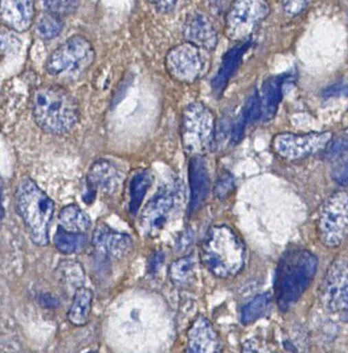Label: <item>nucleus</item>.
I'll return each mask as SVG.
<instances>
[{"instance_id": "f257e3e1", "label": "nucleus", "mask_w": 348, "mask_h": 353, "mask_svg": "<svg viewBox=\"0 0 348 353\" xmlns=\"http://www.w3.org/2000/svg\"><path fill=\"white\" fill-rule=\"evenodd\" d=\"M318 261L311 252L303 248L286 251L278 263L274 279V294L282 312L297 303L310 286Z\"/></svg>"}, {"instance_id": "423d86ee", "label": "nucleus", "mask_w": 348, "mask_h": 353, "mask_svg": "<svg viewBox=\"0 0 348 353\" xmlns=\"http://www.w3.org/2000/svg\"><path fill=\"white\" fill-rule=\"evenodd\" d=\"M215 117L202 103H193L183 112L182 139L187 152L193 157L208 150L214 139Z\"/></svg>"}, {"instance_id": "20e7f679", "label": "nucleus", "mask_w": 348, "mask_h": 353, "mask_svg": "<svg viewBox=\"0 0 348 353\" xmlns=\"http://www.w3.org/2000/svg\"><path fill=\"white\" fill-rule=\"evenodd\" d=\"M15 203L17 212L28 227L32 241L38 245H47L50 227L55 211L54 201L34 180L25 178L17 186Z\"/></svg>"}, {"instance_id": "393cba45", "label": "nucleus", "mask_w": 348, "mask_h": 353, "mask_svg": "<svg viewBox=\"0 0 348 353\" xmlns=\"http://www.w3.org/2000/svg\"><path fill=\"white\" fill-rule=\"evenodd\" d=\"M196 272V261L191 256L181 258L172 263L170 268V279L175 286L184 287L193 282Z\"/></svg>"}, {"instance_id": "4c0bfd02", "label": "nucleus", "mask_w": 348, "mask_h": 353, "mask_svg": "<svg viewBox=\"0 0 348 353\" xmlns=\"http://www.w3.org/2000/svg\"><path fill=\"white\" fill-rule=\"evenodd\" d=\"M88 353H98V352H96V351H90V352H88Z\"/></svg>"}, {"instance_id": "b1692460", "label": "nucleus", "mask_w": 348, "mask_h": 353, "mask_svg": "<svg viewBox=\"0 0 348 353\" xmlns=\"http://www.w3.org/2000/svg\"><path fill=\"white\" fill-rule=\"evenodd\" d=\"M272 296L270 294H263L255 296L241 310V323L243 325H250L257 320L264 317L268 313L270 306H272Z\"/></svg>"}, {"instance_id": "72a5a7b5", "label": "nucleus", "mask_w": 348, "mask_h": 353, "mask_svg": "<svg viewBox=\"0 0 348 353\" xmlns=\"http://www.w3.org/2000/svg\"><path fill=\"white\" fill-rule=\"evenodd\" d=\"M164 261H165V256H164L162 252H157V253L154 254L150 259L151 272L154 273L158 271V269L164 263Z\"/></svg>"}, {"instance_id": "9d476101", "label": "nucleus", "mask_w": 348, "mask_h": 353, "mask_svg": "<svg viewBox=\"0 0 348 353\" xmlns=\"http://www.w3.org/2000/svg\"><path fill=\"white\" fill-rule=\"evenodd\" d=\"M320 298L324 307L331 313L347 310V265L336 261L330 265L320 284Z\"/></svg>"}, {"instance_id": "c85d7f7f", "label": "nucleus", "mask_w": 348, "mask_h": 353, "mask_svg": "<svg viewBox=\"0 0 348 353\" xmlns=\"http://www.w3.org/2000/svg\"><path fill=\"white\" fill-rule=\"evenodd\" d=\"M43 5L48 12L61 17L73 12L78 8L79 3L77 1H44Z\"/></svg>"}, {"instance_id": "2eb2a0df", "label": "nucleus", "mask_w": 348, "mask_h": 353, "mask_svg": "<svg viewBox=\"0 0 348 353\" xmlns=\"http://www.w3.org/2000/svg\"><path fill=\"white\" fill-rule=\"evenodd\" d=\"M186 353H220L217 333L206 318H197L189 329Z\"/></svg>"}, {"instance_id": "a211bd4d", "label": "nucleus", "mask_w": 348, "mask_h": 353, "mask_svg": "<svg viewBox=\"0 0 348 353\" xmlns=\"http://www.w3.org/2000/svg\"><path fill=\"white\" fill-rule=\"evenodd\" d=\"M184 36L188 43L212 50L217 43V34L212 23L204 15L195 13L187 19Z\"/></svg>"}, {"instance_id": "dca6fc26", "label": "nucleus", "mask_w": 348, "mask_h": 353, "mask_svg": "<svg viewBox=\"0 0 348 353\" xmlns=\"http://www.w3.org/2000/svg\"><path fill=\"white\" fill-rule=\"evenodd\" d=\"M94 243L98 251L115 258L124 257L133 248V241L129 234L116 232L105 224L96 227Z\"/></svg>"}, {"instance_id": "4468645a", "label": "nucleus", "mask_w": 348, "mask_h": 353, "mask_svg": "<svg viewBox=\"0 0 348 353\" xmlns=\"http://www.w3.org/2000/svg\"><path fill=\"white\" fill-rule=\"evenodd\" d=\"M122 181L123 174L119 168L109 161H96L87 174V182L92 194L102 192L111 195L120 189Z\"/></svg>"}, {"instance_id": "6e6552de", "label": "nucleus", "mask_w": 348, "mask_h": 353, "mask_svg": "<svg viewBox=\"0 0 348 353\" xmlns=\"http://www.w3.org/2000/svg\"><path fill=\"white\" fill-rule=\"evenodd\" d=\"M331 137L330 132H314L305 135L279 134L272 141V147L276 153L285 160H301L326 148Z\"/></svg>"}, {"instance_id": "e433bc0d", "label": "nucleus", "mask_w": 348, "mask_h": 353, "mask_svg": "<svg viewBox=\"0 0 348 353\" xmlns=\"http://www.w3.org/2000/svg\"><path fill=\"white\" fill-rule=\"evenodd\" d=\"M3 215V207H1V194H0V217Z\"/></svg>"}, {"instance_id": "f03ea898", "label": "nucleus", "mask_w": 348, "mask_h": 353, "mask_svg": "<svg viewBox=\"0 0 348 353\" xmlns=\"http://www.w3.org/2000/svg\"><path fill=\"white\" fill-rule=\"evenodd\" d=\"M34 120L46 133L65 134L79 119L77 101L69 91L60 86H43L36 89L32 97Z\"/></svg>"}, {"instance_id": "f3484780", "label": "nucleus", "mask_w": 348, "mask_h": 353, "mask_svg": "<svg viewBox=\"0 0 348 353\" xmlns=\"http://www.w3.org/2000/svg\"><path fill=\"white\" fill-rule=\"evenodd\" d=\"M34 9L32 1H1L0 19L10 28L22 32L32 26Z\"/></svg>"}, {"instance_id": "aec40b11", "label": "nucleus", "mask_w": 348, "mask_h": 353, "mask_svg": "<svg viewBox=\"0 0 348 353\" xmlns=\"http://www.w3.org/2000/svg\"><path fill=\"white\" fill-rule=\"evenodd\" d=\"M290 75H277L272 77L264 81L262 90L259 94L261 106V118L263 120H270L277 112L278 106L283 96V85Z\"/></svg>"}, {"instance_id": "a878e982", "label": "nucleus", "mask_w": 348, "mask_h": 353, "mask_svg": "<svg viewBox=\"0 0 348 353\" xmlns=\"http://www.w3.org/2000/svg\"><path fill=\"white\" fill-rule=\"evenodd\" d=\"M54 243L61 253L73 254L84 248L87 238L84 234H73L59 227L54 238Z\"/></svg>"}, {"instance_id": "cd10ccee", "label": "nucleus", "mask_w": 348, "mask_h": 353, "mask_svg": "<svg viewBox=\"0 0 348 353\" xmlns=\"http://www.w3.org/2000/svg\"><path fill=\"white\" fill-rule=\"evenodd\" d=\"M241 116L245 119L246 124L253 123V122L258 121L260 119V99H259V93L257 91H254L246 101L243 115Z\"/></svg>"}, {"instance_id": "c9c22d12", "label": "nucleus", "mask_w": 348, "mask_h": 353, "mask_svg": "<svg viewBox=\"0 0 348 353\" xmlns=\"http://www.w3.org/2000/svg\"><path fill=\"white\" fill-rule=\"evenodd\" d=\"M156 6H158V7H162V6H165V7L162 8V11H170V10L173 9L174 6L177 5V3L175 1H160V3H155Z\"/></svg>"}, {"instance_id": "f8f14e48", "label": "nucleus", "mask_w": 348, "mask_h": 353, "mask_svg": "<svg viewBox=\"0 0 348 353\" xmlns=\"http://www.w3.org/2000/svg\"><path fill=\"white\" fill-rule=\"evenodd\" d=\"M268 14L264 1H237L227 17L228 34L233 39L243 38Z\"/></svg>"}, {"instance_id": "7c9ffc66", "label": "nucleus", "mask_w": 348, "mask_h": 353, "mask_svg": "<svg viewBox=\"0 0 348 353\" xmlns=\"http://www.w3.org/2000/svg\"><path fill=\"white\" fill-rule=\"evenodd\" d=\"M347 148V141L346 139H338L334 141H329L326 147V154L329 158H336L339 155L343 154Z\"/></svg>"}, {"instance_id": "7ed1b4c3", "label": "nucleus", "mask_w": 348, "mask_h": 353, "mask_svg": "<svg viewBox=\"0 0 348 353\" xmlns=\"http://www.w3.org/2000/svg\"><path fill=\"white\" fill-rule=\"evenodd\" d=\"M243 241L228 226H215L206 234L201 248V261L215 276L233 277L245 265Z\"/></svg>"}, {"instance_id": "6ab92c4d", "label": "nucleus", "mask_w": 348, "mask_h": 353, "mask_svg": "<svg viewBox=\"0 0 348 353\" xmlns=\"http://www.w3.org/2000/svg\"><path fill=\"white\" fill-rule=\"evenodd\" d=\"M251 44H252V40H250V39L243 41L241 43L232 48L224 55L219 71H218L217 74L212 81L213 90H214L215 93L220 94L224 90V88L227 87L230 79L233 77L237 68L241 65V59H243L246 52L250 48Z\"/></svg>"}, {"instance_id": "473e14b6", "label": "nucleus", "mask_w": 348, "mask_h": 353, "mask_svg": "<svg viewBox=\"0 0 348 353\" xmlns=\"http://www.w3.org/2000/svg\"><path fill=\"white\" fill-rule=\"evenodd\" d=\"M332 176L336 182H339L342 185H345L347 182V165H346L345 161H343L338 168H334Z\"/></svg>"}, {"instance_id": "f704fd0d", "label": "nucleus", "mask_w": 348, "mask_h": 353, "mask_svg": "<svg viewBox=\"0 0 348 353\" xmlns=\"http://www.w3.org/2000/svg\"><path fill=\"white\" fill-rule=\"evenodd\" d=\"M346 94V85L345 83L343 84L334 85L332 87L325 90L324 96L332 97V96H340V94Z\"/></svg>"}, {"instance_id": "1a4fd4ad", "label": "nucleus", "mask_w": 348, "mask_h": 353, "mask_svg": "<svg viewBox=\"0 0 348 353\" xmlns=\"http://www.w3.org/2000/svg\"><path fill=\"white\" fill-rule=\"evenodd\" d=\"M177 188L167 185L160 190L143 209L141 227L149 236L158 234L177 211L180 201V192Z\"/></svg>"}, {"instance_id": "39448f33", "label": "nucleus", "mask_w": 348, "mask_h": 353, "mask_svg": "<svg viewBox=\"0 0 348 353\" xmlns=\"http://www.w3.org/2000/svg\"><path fill=\"white\" fill-rule=\"evenodd\" d=\"M96 52L88 39L73 36L58 46L46 61V71L63 81L79 79L94 63Z\"/></svg>"}, {"instance_id": "4be33fe9", "label": "nucleus", "mask_w": 348, "mask_h": 353, "mask_svg": "<svg viewBox=\"0 0 348 353\" xmlns=\"http://www.w3.org/2000/svg\"><path fill=\"white\" fill-rule=\"evenodd\" d=\"M61 228L73 234H84L90 228L89 215L76 205H69L63 208L59 214Z\"/></svg>"}, {"instance_id": "9b49d317", "label": "nucleus", "mask_w": 348, "mask_h": 353, "mask_svg": "<svg viewBox=\"0 0 348 353\" xmlns=\"http://www.w3.org/2000/svg\"><path fill=\"white\" fill-rule=\"evenodd\" d=\"M166 65L174 79L184 83H193L202 73V56L198 48L187 42L170 50Z\"/></svg>"}, {"instance_id": "412c9836", "label": "nucleus", "mask_w": 348, "mask_h": 353, "mask_svg": "<svg viewBox=\"0 0 348 353\" xmlns=\"http://www.w3.org/2000/svg\"><path fill=\"white\" fill-rule=\"evenodd\" d=\"M92 300H94V294L90 289L86 287L77 289L73 299V303L69 307V315H67L69 323L77 327L86 325L90 318Z\"/></svg>"}, {"instance_id": "0eeeda50", "label": "nucleus", "mask_w": 348, "mask_h": 353, "mask_svg": "<svg viewBox=\"0 0 348 353\" xmlns=\"http://www.w3.org/2000/svg\"><path fill=\"white\" fill-rule=\"evenodd\" d=\"M320 241L328 248L339 246L347 234V194H334L320 209L317 221Z\"/></svg>"}, {"instance_id": "c756f323", "label": "nucleus", "mask_w": 348, "mask_h": 353, "mask_svg": "<svg viewBox=\"0 0 348 353\" xmlns=\"http://www.w3.org/2000/svg\"><path fill=\"white\" fill-rule=\"evenodd\" d=\"M234 190L233 176L230 174H224L220 176L217 183L215 185L214 193L219 199H227Z\"/></svg>"}, {"instance_id": "ddd939ff", "label": "nucleus", "mask_w": 348, "mask_h": 353, "mask_svg": "<svg viewBox=\"0 0 348 353\" xmlns=\"http://www.w3.org/2000/svg\"><path fill=\"white\" fill-rule=\"evenodd\" d=\"M188 178L191 188L188 212L193 214L204 205L210 192L208 168L206 161L201 155L191 159L188 165Z\"/></svg>"}, {"instance_id": "bb28decb", "label": "nucleus", "mask_w": 348, "mask_h": 353, "mask_svg": "<svg viewBox=\"0 0 348 353\" xmlns=\"http://www.w3.org/2000/svg\"><path fill=\"white\" fill-rule=\"evenodd\" d=\"M63 22L61 17L53 13H44L39 17L36 23V34L43 40L57 38L63 31Z\"/></svg>"}, {"instance_id": "5701e85b", "label": "nucleus", "mask_w": 348, "mask_h": 353, "mask_svg": "<svg viewBox=\"0 0 348 353\" xmlns=\"http://www.w3.org/2000/svg\"><path fill=\"white\" fill-rule=\"evenodd\" d=\"M151 184L152 176L148 170H141L133 176L129 185V211L131 214H136L138 212Z\"/></svg>"}, {"instance_id": "2f4dec72", "label": "nucleus", "mask_w": 348, "mask_h": 353, "mask_svg": "<svg viewBox=\"0 0 348 353\" xmlns=\"http://www.w3.org/2000/svg\"><path fill=\"white\" fill-rule=\"evenodd\" d=\"M245 127H246V121L243 119V116L237 119V121L235 122V124L233 125V129H232V141L233 143H239L241 139L243 137V133H245Z\"/></svg>"}]
</instances>
